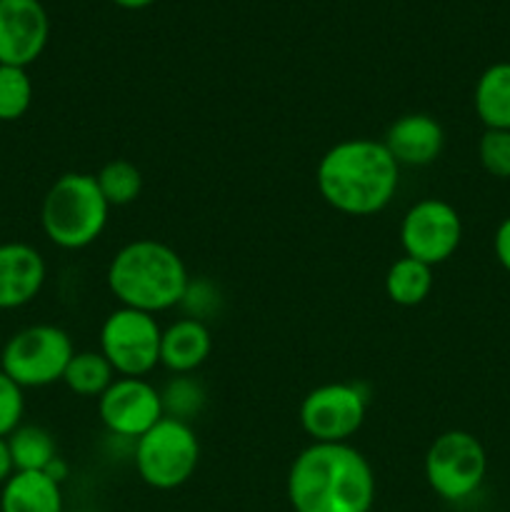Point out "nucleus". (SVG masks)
Masks as SVG:
<instances>
[{"instance_id": "nucleus-1", "label": "nucleus", "mask_w": 510, "mask_h": 512, "mask_svg": "<svg viewBox=\"0 0 510 512\" xmlns=\"http://www.w3.org/2000/svg\"><path fill=\"white\" fill-rule=\"evenodd\" d=\"M293 512H370L375 473L350 443H310L288 473Z\"/></svg>"}, {"instance_id": "nucleus-2", "label": "nucleus", "mask_w": 510, "mask_h": 512, "mask_svg": "<svg viewBox=\"0 0 510 512\" xmlns=\"http://www.w3.org/2000/svg\"><path fill=\"white\" fill-rule=\"evenodd\" d=\"M325 203L350 218L378 215L393 203L400 185V165L373 138H348L325 150L315 170Z\"/></svg>"}, {"instance_id": "nucleus-3", "label": "nucleus", "mask_w": 510, "mask_h": 512, "mask_svg": "<svg viewBox=\"0 0 510 512\" xmlns=\"http://www.w3.org/2000/svg\"><path fill=\"white\" fill-rule=\"evenodd\" d=\"M110 293L123 308L158 315L183 303L190 275L185 260L153 238H138L125 243L108 265Z\"/></svg>"}, {"instance_id": "nucleus-4", "label": "nucleus", "mask_w": 510, "mask_h": 512, "mask_svg": "<svg viewBox=\"0 0 510 512\" xmlns=\"http://www.w3.org/2000/svg\"><path fill=\"white\" fill-rule=\"evenodd\" d=\"M110 205L90 173H65L43 198L40 225L45 238L63 250H83L103 235Z\"/></svg>"}, {"instance_id": "nucleus-5", "label": "nucleus", "mask_w": 510, "mask_h": 512, "mask_svg": "<svg viewBox=\"0 0 510 512\" xmlns=\"http://www.w3.org/2000/svg\"><path fill=\"white\" fill-rule=\"evenodd\" d=\"M200 463V443L193 425L165 415L135 440V470L155 490H175L188 483Z\"/></svg>"}, {"instance_id": "nucleus-6", "label": "nucleus", "mask_w": 510, "mask_h": 512, "mask_svg": "<svg viewBox=\"0 0 510 512\" xmlns=\"http://www.w3.org/2000/svg\"><path fill=\"white\" fill-rule=\"evenodd\" d=\"M75 355L73 340L58 325H28L5 343L0 370L20 388H45L63 380L65 368Z\"/></svg>"}, {"instance_id": "nucleus-7", "label": "nucleus", "mask_w": 510, "mask_h": 512, "mask_svg": "<svg viewBox=\"0 0 510 512\" xmlns=\"http://www.w3.org/2000/svg\"><path fill=\"white\" fill-rule=\"evenodd\" d=\"M423 470L430 490L438 498L460 503L483 485L488 475V453L468 430H448L430 443Z\"/></svg>"}, {"instance_id": "nucleus-8", "label": "nucleus", "mask_w": 510, "mask_h": 512, "mask_svg": "<svg viewBox=\"0 0 510 512\" xmlns=\"http://www.w3.org/2000/svg\"><path fill=\"white\" fill-rule=\"evenodd\" d=\"M163 328L155 315L133 308H115L100 328V353L120 378H145L160 365Z\"/></svg>"}, {"instance_id": "nucleus-9", "label": "nucleus", "mask_w": 510, "mask_h": 512, "mask_svg": "<svg viewBox=\"0 0 510 512\" xmlns=\"http://www.w3.org/2000/svg\"><path fill=\"white\" fill-rule=\"evenodd\" d=\"M368 398L353 383H325L300 403V428L313 443H350L363 428Z\"/></svg>"}, {"instance_id": "nucleus-10", "label": "nucleus", "mask_w": 510, "mask_h": 512, "mask_svg": "<svg viewBox=\"0 0 510 512\" xmlns=\"http://www.w3.org/2000/svg\"><path fill=\"white\" fill-rule=\"evenodd\" d=\"M460 243H463V220L453 205L440 198L418 200L400 220L403 253L430 268L453 258Z\"/></svg>"}, {"instance_id": "nucleus-11", "label": "nucleus", "mask_w": 510, "mask_h": 512, "mask_svg": "<svg viewBox=\"0 0 510 512\" xmlns=\"http://www.w3.org/2000/svg\"><path fill=\"white\" fill-rule=\"evenodd\" d=\"M98 415L118 438L138 440L165 418L163 395L145 378H115L98 398Z\"/></svg>"}, {"instance_id": "nucleus-12", "label": "nucleus", "mask_w": 510, "mask_h": 512, "mask_svg": "<svg viewBox=\"0 0 510 512\" xmlns=\"http://www.w3.org/2000/svg\"><path fill=\"white\" fill-rule=\"evenodd\" d=\"M48 38L50 20L40 0H0V65L28 68Z\"/></svg>"}, {"instance_id": "nucleus-13", "label": "nucleus", "mask_w": 510, "mask_h": 512, "mask_svg": "<svg viewBox=\"0 0 510 512\" xmlns=\"http://www.w3.org/2000/svg\"><path fill=\"white\" fill-rule=\"evenodd\" d=\"M45 258L28 243L0 245V310L33 303L45 285Z\"/></svg>"}, {"instance_id": "nucleus-14", "label": "nucleus", "mask_w": 510, "mask_h": 512, "mask_svg": "<svg viewBox=\"0 0 510 512\" xmlns=\"http://www.w3.org/2000/svg\"><path fill=\"white\" fill-rule=\"evenodd\" d=\"M383 145L398 165L425 168V165L435 163L443 153V125L428 113L400 115L385 133Z\"/></svg>"}, {"instance_id": "nucleus-15", "label": "nucleus", "mask_w": 510, "mask_h": 512, "mask_svg": "<svg viewBox=\"0 0 510 512\" xmlns=\"http://www.w3.org/2000/svg\"><path fill=\"white\" fill-rule=\"evenodd\" d=\"M213 353V335L203 320L180 318L163 330L160 365L175 375H190Z\"/></svg>"}, {"instance_id": "nucleus-16", "label": "nucleus", "mask_w": 510, "mask_h": 512, "mask_svg": "<svg viewBox=\"0 0 510 512\" xmlns=\"http://www.w3.org/2000/svg\"><path fill=\"white\" fill-rule=\"evenodd\" d=\"M0 512H63V490L48 473H13L0 493Z\"/></svg>"}, {"instance_id": "nucleus-17", "label": "nucleus", "mask_w": 510, "mask_h": 512, "mask_svg": "<svg viewBox=\"0 0 510 512\" xmlns=\"http://www.w3.org/2000/svg\"><path fill=\"white\" fill-rule=\"evenodd\" d=\"M473 108L485 130H510V63H493L480 73Z\"/></svg>"}, {"instance_id": "nucleus-18", "label": "nucleus", "mask_w": 510, "mask_h": 512, "mask_svg": "<svg viewBox=\"0 0 510 512\" xmlns=\"http://www.w3.org/2000/svg\"><path fill=\"white\" fill-rule=\"evenodd\" d=\"M433 283L435 278L430 265L403 255L385 273V295L390 303L400 308H415L428 300V295L433 293Z\"/></svg>"}, {"instance_id": "nucleus-19", "label": "nucleus", "mask_w": 510, "mask_h": 512, "mask_svg": "<svg viewBox=\"0 0 510 512\" xmlns=\"http://www.w3.org/2000/svg\"><path fill=\"white\" fill-rule=\"evenodd\" d=\"M15 473H45L58 458V445L50 430L40 425H20L8 435Z\"/></svg>"}, {"instance_id": "nucleus-20", "label": "nucleus", "mask_w": 510, "mask_h": 512, "mask_svg": "<svg viewBox=\"0 0 510 512\" xmlns=\"http://www.w3.org/2000/svg\"><path fill=\"white\" fill-rule=\"evenodd\" d=\"M115 378L118 373L100 350H75L63 373L65 388L80 398H100Z\"/></svg>"}, {"instance_id": "nucleus-21", "label": "nucleus", "mask_w": 510, "mask_h": 512, "mask_svg": "<svg viewBox=\"0 0 510 512\" xmlns=\"http://www.w3.org/2000/svg\"><path fill=\"white\" fill-rule=\"evenodd\" d=\"M103 198L108 200L110 208H123V205L135 203L143 193V173L135 163L125 158H113L98 170L95 175Z\"/></svg>"}, {"instance_id": "nucleus-22", "label": "nucleus", "mask_w": 510, "mask_h": 512, "mask_svg": "<svg viewBox=\"0 0 510 512\" xmlns=\"http://www.w3.org/2000/svg\"><path fill=\"white\" fill-rule=\"evenodd\" d=\"M33 103V80L28 70L0 65V120L13 123L23 118Z\"/></svg>"}, {"instance_id": "nucleus-23", "label": "nucleus", "mask_w": 510, "mask_h": 512, "mask_svg": "<svg viewBox=\"0 0 510 512\" xmlns=\"http://www.w3.org/2000/svg\"><path fill=\"white\" fill-rule=\"evenodd\" d=\"M163 408L168 418H178L188 423L193 415L200 413L205 403V393L200 383H195L188 375H178L168 388L163 390Z\"/></svg>"}, {"instance_id": "nucleus-24", "label": "nucleus", "mask_w": 510, "mask_h": 512, "mask_svg": "<svg viewBox=\"0 0 510 512\" xmlns=\"http://www.w3.org/2000/svg\"><path fill=\"white\" fill-rule=\"evenodd\" d=\"M478 160L488 175L510 180V130H485L478 143Z\"/></svg>"}, {"instance_id": "nucleus-25", "label": "nucleus", "mask_w": 510, "mask_h": 512, "mask_svg": "<svg viewBox=\"0 0 510 512\" xmlns=\"http://www.w3.org/2000/svg\"><path fill=\"white\" fill-rule=\"evenodd\" d=\"M23 413V388L0 370V438H8L15 428L23 425Z\"/></svg>"}, {"instance_id": "nucleus-26", "label": "nucleus", "mask_w": 510, "mask_h": 512, "mask_svg": "<svg viewBox=\"0 0 510 512\" xmlns=\"http://www.w3.org/2000/svg\"><path fill=\"white\" fill-rule=\"evenodd\" d=\"M493 250L498 263L503 265L505 273H510V215L498 225L493 235Z\"/></svg>"}, {"instance_id": "nucleus-27", "label": "nucleus", "mask_w": 510, "mask_h": 512, "mask_svg": "<svg viewBox=\"0 0 510 512\" xmlns=\"http://www.w3.org/2000/svg\"><path fill=\"white\" fill-rule=\"evenodd\" d=\"M15 473V465H13V455H10L8 448V440L0 438V485L8 483Z\"/></svg>"}, {"instance_id": "nucleus-28", "label": "nucleus", "mask_w": 510, "mask_h": 512, "mask_svg": "<svg viewBox=\"0 0 510 512\" xmlns=\"http://www.w3.org/2000/svg\"><path fill=\"white\" fill-rule=\"evenodd\" d=\"M110 3H115L123 10H143L148 8V5H153L155 0H110Z\"/></svg>"}]
</instances>
